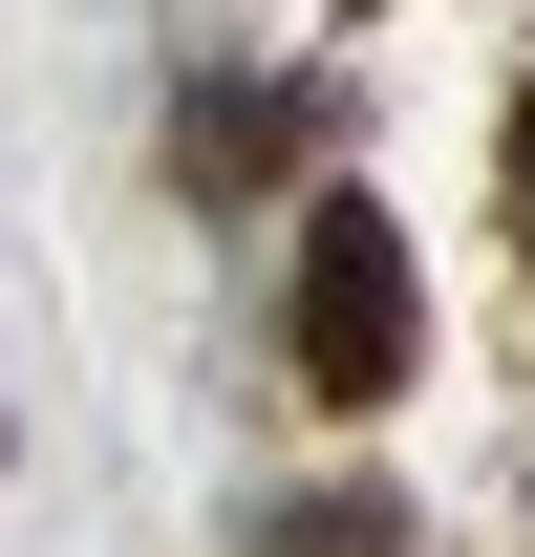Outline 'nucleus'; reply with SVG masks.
Instances as JSON below:
<instances>
[{
	"mask_svg": "<svg viewBox=\"0 0 535 557\" xmlns=\"http://www.w3.org/2000/svg\"><path fill=\"white\" fill-rule=\"evenodd\" d=\"M493 214H514V258H535V65H514V129H493Z\"/></svg>",
	"mask_w": 535,
	"mask_h": 557,
	"instance_id": "3",
	"label": "nucleus"
},
{
	"mask_svg": "<svg viewBox=\"0 0 535 557\" xmlns=\"http://www.w3.org/2000/svg\"><path fill=\"white\" fill-rule=\"evenodd\" d=\"M407 236H386V194H300V386L322 408H386L407 386Z\"/></svg>",
	"mask_w": 535,
	"mask_h": 557,
	"instance_id": "1",
	"label": "nucleus"
},
{
	"mask_svg": "<svg viewBox=\"0 0 535 557\" xmlns=\"http://www.w3.org/2000/svg\"><path fill=\"white\" fill-rule=\"evenodd\" d=\"M172 150H194V194H236V172H278V108H194Z\"/></svg>",
	"mask_w": 535,
	"mask_h": 557,
	"instance_id": "2",
	"label": "nucleus"
}]
</instances>
